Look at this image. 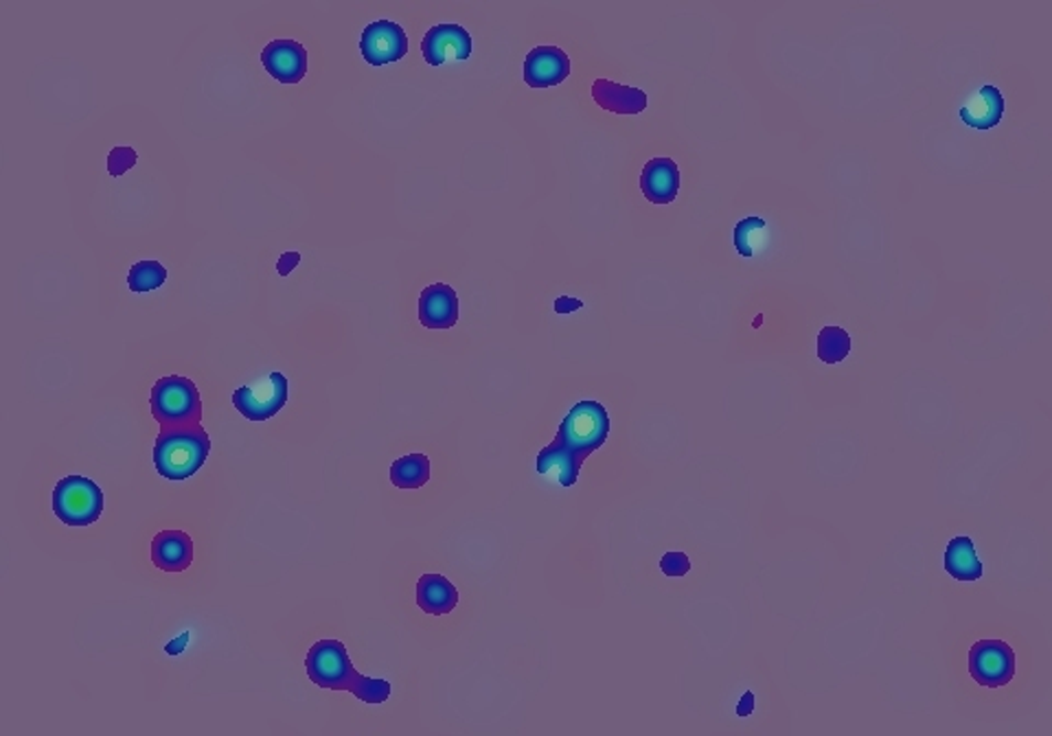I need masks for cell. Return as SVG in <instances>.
Listing matches in <instances>:
<instances>
[{
	"mask_svg": "<svg viewBox=\"0 0 1052 736\" xmlns=\"http://www.w3.org/2000/svg\"><path fill=\"white\" fill-rule=\"evenodd\" d=\"M419 323L426 329H452L459 323V296L446 283H432L419 296Z\"/></svg>",
	"mask_w": 1052,
	"mask_h": 736,
	"instance_id": "7c38bea8",
	"label": "cell"
},
{
	"mask_svg": "<svg viewBox=\"0 0 1052 736\" xmlns=\"http://www.w3.org/2000/svg\"><path fill=\"white\" fill-rule=\"evenodd\" d=\"M288 403V377L270 372L266 383L239 386L233 392V405L248 421H268L279 414Z\"/></svg>",
	"mask_w": 1052,
	"mask_h": 736,
	"instance_id": "52a82bcc",
	"label": "cell"
},
{
	"mask_svg": "<svg viewBox=\"0 0 1052 736\" xmlns=\"http://www.w3.org/2000/svg\"><path fill=\"white\" fill-rule=\"evenodd\" d=\"M765 228V219L761 217H745L734 226V248L741 257H754V232Z\"/></svg>",
	"mask_w": 1052,
	"mask_h": 736,
	"instance_id": "7402d4cb",
	"label": "cell"
},
{
	"mask_svg": "<svg viewBox=\"0 0 1052 736\" xmlns=\"http://www.w3.org/2000/svg\"><path fill=\"white\" fill-rule=\"evenodd\" d=\"M308 678L319 689L347 691L364 704H384L390 697V682L364 678L351 664L350 653L341 640H319L305 658Z\"/></svg>",
	"mask_w": 1052,
	"mask_h": 736,
	"instance_id": "7a4b0ae2",
	"label": "cell"
},
{
	"mask_svg": "<svg viewBox=\"0 0 1052 736\" xmlns=\"http://www.w3.org/2000/svg\"><path fill=\"white\" fill-rule=\"evenodd\" d=\"M1016 651L1005 640H978L969 649V675L985 689H1002L1016 678Z\"/></svg>",
	"mask_w": 1052,
	"mask_h": 736,
	"instance_id": "8992f818",
	"label": "cell"
},
{
	"mask_svg": "<svg viewBox=\"0 0 1052 736\" xmlns=\"http://www.w3.org/2000/svg\"><path fill=\"white\" fill-rule=\"evenodd\" d=\"M581 307H583V303H581L579 299L561 296V299H557V301H555V312H557V314H561V316H566V314H572V312H577V310H581Z\"/></svg>",
	"mask_w": 1052,
	"mask_h": 736,
	"instance_id": "484cf974",
	"label": "cell"
},
{
	"mask_svg": "<svg viewBox=\"0 0 1052 736\" xmlns=\"http://www.w3.org/2000/svg\"><path fill=\"white\" fill-rule=\"evenodd\" d=\"M152 416L161 427H180L200 423L202 419V399L197 386L180 375L161 377L152 386Z\"/></svg>",
	"mask_w": 1052,
	"mask_h": 736,
	"instance_id": "277c9868",
	"label": "cell"
},
{
	"mask_svg": "<svg viewBox=\"0 0 1052 736\" xmlns=\"http://www.w3.org/2000/svg\"><path fill=\"white\" fill-rule=\"evenodd\" d=\"M1005 97L996 86H983L960 108V121L974 130H991L1002 121Z\"/></svg>",
	"mask_w": 1052,
	"mask_h": 736,
	"instance_id": "9a60e30c",
	"label": "cell"
},
{
	"mask_svg": "<svg viewBox=\"0 0 1052 736\" xmlns=\"http://www.w3.org/2000/svg\"><path fill=\"white\" fill-rule=\"evenodd\" d=\"M523 75L530 88H552L568 79L570 59L559 46H535L526 55Z\"/></svg>",
	"mask_w": 1052,
	"mask_h": 736,
	"instance_id": "8fae6325",
	"label": "cell"
},
{
	"mask_svg": "<svg viewBox=\"0 0 1052 736\" xmlns=\"http://www.w3.org/2000/svg\"><path fill=\"white\" fill-rule=\"evenodd\" d=\"M661 570L672 578L685 576L691 572V559L685 552H665L661 559Z\"/></svg>",
	"mask_w": 1052,
	"mask_h": 736,
	"instance_id": "cb8c5ba5",
	"label": "cell"
},
{
	"mask_svg": "<svg viewBox=\"0 0 1052 736\" xmlns=\"http://www.w3.org/2000/svg\"><path fill=\"white\" fill-rule=\"evenodd\" d=\"M851 354V336L842 327H825L818 334V358L825 365H840Z\"/></svg>",
	"mask_w": 1052,
	"mask_h": 736,
	"instance_id": "ffe728a7",
	"label": "cell"
},
{
	"mask_svg": "<svg viewBox=\"0 0 1052 736\" xmlns=\"http://www.w3.org/2000/svg\"><path fill=\"white\" fill-rule=\"evenodd\" d=\"M474 42L461 24H437L421 40V55L430 66L465 62L472 57Z\"/></svg>",
	"mask_w": 1052,
	"mask_h": 736,
	"instance_id": "9c48e42d",
	"label": "cell"
},
{
	"mask_svg": "<svg viewBox=\"0 0 1052 736\" xmlns=\"http://www.w3.org/2000/svg\"><path fill=\"white\" fill-rule=\"evenodd\" d=\"M754 713V693H743L739 706H737V715L739 717H750Z\"/></svg>",
	"mask_w": 1052,
	"mask_h": 736,
	"instance_id": "4316f807",
	"label": "cell"
},
{
	"mask_svg": "<svg viewBox=\"0 0 1052 736\" xmlns=\"http://www.w3.org/2000/svg\"><path fill=\"white\" fill-rule=\"evenodd\" d=\"M943 567L952 578L963 581V583H972V581L983 578V561L976 554L972 538L960 535V538H954L947 544L945 554H943Z\"/></svg>",
	"mask_w": 1052,
	"mask_h": 736,
	"instance_id": "ac0fdd59",
	"label": "cell"
},
{
	"mask_svg": "<svg viewBox=\"0 0 1052 736\" xmlns=\"http://www.w3.org/2000/svg\"><path fill=\"white\" fill-rule=\"evenodd\" d=\"M643 195L652 204H672L680 191V170L672 159H652L641 174Z\"/></svg>",
	"mask_w": 1052,
	"mask_h": 736,
	"instance_id": "4fadbf2b",
	"label": "cell"
},
{
	"mask_svg": "<svg viewBox=\"0 0 1052 736\" xmlns=\"http://www.w3.org/2000/svg\"><path fill=\"white\" fill-rule=\"evenodd\" d=\"M261 64L281 84H299L308 73V51L294 40H272L264 46Z\"/></svg>",
	"mask_w": 1052,
	"mask_h": 736,
	"instance_id": "30bf717a",
	"label": "cell"
},
{
	"mask_svg": "<svg viewBox=\"0 0 1052 736\" xmlns=\"http://www.w3.org/2000/svg\"><path fill=\"white\" fill-rule=\"evenodd\" d=\"M592 99L599 108L614 115H641L650 106V99L641 88L623 86L610 79H597L592 84Z\"/></svg>",
	"mask_w": 1052,
	"mask_h": 736,
	"instance_id": "5bb4252c",
	"label": "cell"
},
{
	"mask_svg": "<svg viewBox=\"0 0 1052 736\" xmlns=\"http://www.w3.org/2000/svg\"><path fill=\"white\" fill-rule=\"evenodd\" d=\"M106 507L99 485L84 476H66L53 489V513L66 527L95 524Z\"/></svg>",
	"mask_w": 1052,
	"mask_h": 736,
	"instance_id": "5b68a950",
	"label": "cell"
},
{
	"mask_svg": "<svg viewBox=\"0 0 1052 736\" xmlns=\"http://www.w3.org/2000/svg\"><path fill=\"white\" fill-rule=\"evenodd\" d=\"M430 480V461L426 454H408L390 465V483L397 489H421Z\"/></svg>",
	"mask_w": 1052,
	"mask_h": 736,
	"instance_id": "d6986e66",
	"label": "cell"
},
{
	"mask_svg": "<svg viewBox=\"0 0 1052 736\" xmlns=\"http://www.w3.org/2000/svg\"><path fill=\"white\" fill-rule=\"evenodd\" d=\"M299 263H301V255H299V252H283V255L279 257V261H277V272H279L281 277H288Z\"/></svg>",
	"mask_w": 1052,
	"mask_h": 736,
	"instance_id": "d4e9b609",
	"label": "cell"
},
{
	"mask_svg": "<svg viewBox=\"0 0 1052 736\" xmlns=\"http://www.w3.org/2000/svg\"><path fill=\"white\" fill-rule=\"evenodd\" d=\"M152 561L163 572H182L193 563V540L184 531H161L152 540Z\"/></svg>",
	"mask_w": 1052,
	"mask_h": 736,
	"instance_id": "2e32d148",
	"label": "cell"
},
{
	"mask_svg": "<svg viewBox=\"0 0 1052 736\" xmlns=\"http://www.w3.org/2000/svg\"><path fill=\"white\" fill-rule=\"evenodd\" d=\"M359 51L364 62H368L371 66H386L406 57L408 35L401 24L382 18L371 22L362 31Z\"/></svg>",
	"mask_w": 1052,
	"mask_h": 736,
	"instance_id": "ba28073f",
	"label": "cell"
},
{
	"mask_svg": "<svg viewBox=\"0 0 1052 736\" xmlns=\"http://www.w3.org/2000/svg\"><path fill=\"white\" fill-rule=\"evenodd\" d=\"M137 161H139V154L132 148H115L108 154V172L110 176L119 178L126 172H130L137 165Z\"/></svg>",
	"mask_w": 1052,
	"mask_h": 736,
	"instance_id": "603a6c76",
	"label": "cell"
},
{
	"mask_svg": "<svg viewBox=\"0 0 1052 736\" xmlns=\"http://www.w3.org/2000/svg\"><path fill=\"white\" fill-rule=\"evenodd\" d=\"M608 434L610 414L599 401L586 399L575 403L561 421L555 441L539 450L537 474L544 476L557 469V483L572 487L579 480L583 461L608 441Z\"/></svg>",
	"mask_w": 1052,
	"mask_h": 736,
	"instance_id": "6da1fadb",
	"label": "cell"
},
{
	"mask_svg": "<svg viewBox=\"0 0 1052 736\" xmlns=\"http://www.w3.org/2000/svg\"><path fill=\"white\" fill-rule=\"evenodd\" d=\"M417 605L430 616H446L459 605V589L443 574H421Z\"/></svg>",
	"mask_w": 1052,
	"mask_h": 736,
	"instance_id": "e0dca14e",
	"label": "cell"
},
{
	"mask_svg": "<svg viewBox=\"0 0 1052 736\" xmlns=\"http://www.w3.org/2000/svg\"><path fill=\"white\" fill-rule=\"evenodd\" d=\"M211 454V439L200 423L161 427L154 445V467L168 480H186L202 469Z\"/></svg>",
	"mask_w": 1052,
	"mask_h": 736,
	"instance_id": "3957f363",
	"label": "cell"
},
{
	"mask_svg": "<svg viewBox=\"0 0 1052 736\" xmlns=\"http://www.w3.org/2000/svg\"><path fill=\"white\" fill-rule=\"evenodd\" d=\"M168 281V270L159 261H139L128 272V288L137 294L154 292Z\"/></svg>",
	"mask_w": 1052,
	"mask_h": 736,
	"instance_id": "44dd1931",
	"label": "cell"
}]
</instances>
